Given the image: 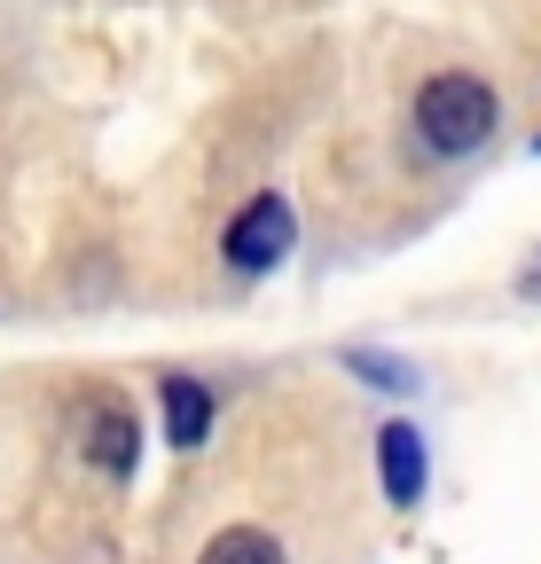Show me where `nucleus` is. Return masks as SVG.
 I'll return each instance as SVG.
<instances>
[{"label": "nucleus", "instance_id": "nucleus-4", "mask_svg": "<svg viewBox=\"0 0 541 564\" xmlns=\"http://www.w3.org/2000/svg\"><path fill=\"white\" fill-rule=\"evenodd\" d=\"M133 408H118V400H87V463L95 470H110V478H133Z\"/></svg>", "mask_w": 541, "mask_h": 564}, {"label": "nucleus", "instance_id": "nucleus-1", "mask_svg": "<svg viewBox=\"0 0 541 564\" xmlns=\"http://www.w3.org/2000/svg\"><path fill=\"white\" fill-rule=\"evenodd\" d=\"M495 126H502V102H495L487 79H470V70H440V79L416 87V133L440 158H470Z\"/></svg>", "mask_w": 541, "mask_h": 564}, {"label": "nucleus", "instance_id": "nucleus-2", "mask_svg": "<svg viewBox=\"0 0 541 564\" xmlns=\"http://www.w3.org/2000/svg\"><path fill=\"white\" fill-rule=\"evenodd\" d=\"M291 243H299V212H291V196H275V188H259L236 220H228V236H220V251H228L236 274H275V267L291 259Z\"/></svg>", "mask_w": 541, "mask_h": 564}, {"label": "nucleus", "instance_id": "nucleus-9", "mask_svg": "<svg viewBox=\"0 0 541 564\" xmlns=\"http://www.w3.org/2000/svg\"><path fill=\"white\" fill-rule=\"evenodd\" d=\"M533 150H541V141H533Z\"/></svg>", "mask_w": 541, "mask_h": 564}, {"label": "nucleus", "instance_id": "nucleus-7", "mask_svg": "<svg viewBox=\"0 0 541 564\" xmlns=\"http://www.w3.org/2000/svg\"><path fill=\"white\" fill-rule=\"evenodd\" d=\"M346 369H361L369 384H385V392H409L416 377H409V361H392V352H346Z\"/></svg>", "mask_w": 541, "mask_h": 564}, {"label": "nucleus", "instance_id": "nucleus-5", "mask_svg": "<svg viewBox=\"0 0 541 564\" xmlns=\"http://www.w3.org/2000/svg\"><path fill=\"white\" fill-rule=\"evenodd\" d=\"M158 392H165V440H173V447H205V432H213V392L196 384V377H165Z\"/></svg>", "mask_w": 541, "mask_h": 564}, {"label": "nucleus", "instance_id": "nucleus-3", "mask_svg": "<svg viewBox=\"0 0 541 564\" xmlns=\"http://www.w3.org/2000/svg\"><path fill=\"white\" fill-rule=\"evenodd\" d=\"M377 478H385V502L392 510H416L424 502L432 463H424V432H416V423H385V432H377Z\"/></svg>", "mask_w": 541, "mask_h": 564}, {"label": "nucleus", "instance_id": "nucleus-6", "mask_svg": "<svg viewBox=\"0 0 541 564\" xmlns=\"http://www.w3.org/2000/svg\"><path fill=\"white\" fill-rule=\"evenodd\" d=\"M196 564H283V541L275 533H259V525H228L205 541V556Z\"/></svg>", "mask_w": 541, "mask_h": 564}, {"label": "nucleus", "instance_id": "nucleus-8", "mask_svg": "<svg viewBox=\"0 0 541 564\" xmlns=\"http://www.w3.org/2000/svg\"><path fill=\"white\" fill-rule=\"evenodd\" d=\"M518 291H526V299H541V259H533V267L518 274Z\"/></svg>", "mask_w": 541, "mask_h": 564}]
</instances>
